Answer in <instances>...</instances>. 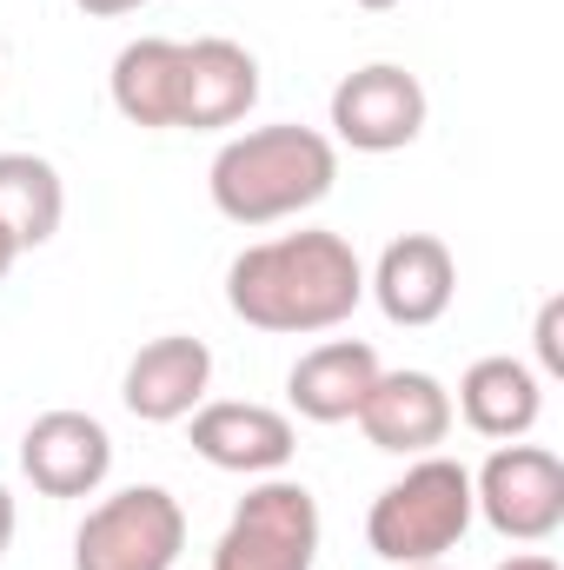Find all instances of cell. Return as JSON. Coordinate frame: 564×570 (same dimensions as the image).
Wrapping results in <instances>:
<instances>
[{
    "label": "cell",
    "mask_w": 564,
    "mask_h": 570,
    "mask_svg": "<svg viewBox=\"0 0 564 570\" xmlns=\"http://www.w3.org/2000/svg\"><path fill=\"white\" fill-rule=\"evenodd\" d=\"M366 266L339 233H285L226 266V305L253 332H332L359 312Z\"/></svg>",
    "instance_id": "6da1fadb"
},
{
    "label": "cell",
    "mask_w": 564,
    "mask_h": 570,
    "mask_svg": "<svg viewBox=\"0 0 564 570\" xmlns=\"http://www.w3.org/2000/svg\"><path fill=\"white\" fill-rule=\"evenodd\" d=\"M339 179V146L319 127H253L213 153L206 193L233 226H273L319 206Z\"/></svg>",
    "instance_id": "7a4b0ae2"
},
{
    "label": "cell",
    "mask_w": 564,
    "mask_h": 570,
    "mask_svg": "<svg viewBox=\"0 0 564 570\" xmlns=\"http://www.w3.org/2000/svg\"><path fill=\"white\" fill-rule=\"evenodd\" d=\"M471 471L458 458H419L366 511V544L386 564H438L471 531Z\"/></svg>",
    "instance_id": "3957f363"
},
{
    "label": "cell",
    "mask_w": 564,
    "mask_h": 570,
    "mask_svg": "<svg viewBox=\"0 0 564 570\" xmlns=\"http://www.w3.org/2000/svg\"><path fill=\"white\" fill-rule=\"evenodd\" d=\"M179 551H186V511L159 484L114 491L74 531V570H173Z\"/></svg>",
    "instance_id": "277c9868"
},
{
    "label": "cell",
    "mask_w": 564,
    "mask_h": 570,
    "mask_svg": "<svg viewBox=\"0 0 564 570\" xmlns=\"http://www.w3.org/2000/svg\"><path fill=\"white\" fill-rule=\"evenodd\" d=\"M312 558H319V504L299 478L253 484L213 544V570H312Z\"/></svg>",
    "instance_id": "5b68a950"
},
{
    "label": "cell",
    "mask_w": 564,
    "mask_h": 570,
    "mask_svg": "<svg viewBox=\"0 0 564 570\" xmlns=\"http://www.w3.org/2000/svg\"><path fill=\"white\" fill-rule=\"evenodd\" d=\"M471 511L512 538V544H545L564 524V464L545 444H498L478 478H471Z\"/></svg>",
    "instance_id": "8992f818"
},
{
    "label": "cell",
    "mask_w": 564,
    "mask_h": 570,
    "mask_svg": "<svg viewBox=\"0 0 564 570\" xmlns=\"http://www.w3.org/2000/svg\"><path fill=\"white\" fill-rule=\"evenodd\" d=\"M425 134V87L399 60H372L332 87V140L352 153H399Z\"/></svg>",
    "instance_id": "52a82bcc"
},
{
    "label": "cell",
    "mask_w": 564,
    "mask_h": 570,
    "mask_svg": "<svg viewBox=\"0 0 564 570\" xmlns=\"http://www.w3.org/2000/svg\"><path fill=\"white\" fill-rule=\"evenodd\" d=\"M20 471L40 498H94L114 471V438L87 412H40L20 438Z\"/></svg>",
    "instance_id": "ba28073f"
},
{
    "label": "cell",
    "mask_w": 564,
    "mask_h": 570,
    "mask_svg": "<svg viewBox=\"0 0 564 570\" xmlns=\"http://www.w3.org/2000/svg\"><path fill=\"white\" fill-rule=\"evenodd\" d=\"M206 385H213V352L206 338H186V332H166L134 352L127 379H120V399L140 425H179L206 405Z\"/></svg>",
    "instance_id": "9c48e42d"
},
{
    "label": "cell",
    "mask_w": 564,
    "mask_h": 570,
    "mask_svg": "<svg viewBox=\"0 0 564 570\" xmlns=\"http://www.w3.org/2000/svg\"><path fill=\"white\" fill-rule=\"evenodd\" d=\"M366 292L379 298V312H386L392 325H412V332H419V325H438V318L451 312L458 259H451V246H445L438 233H406V239H392V246L379 253Z\"/></svg>",
    "instance_id": "30bf717a"
},
{
    "label": "cell",
    "mask_w": 564,
    "mask_h": 570,
    "mask_svg": "<svg viewBox=\"0 0 564 570\" xmlns=\"http://www.w3.org/2000/svg\"><path fill=\"white\" fill-rule=\"evenodd\" d=\"M193 451L213 464V471H240V478H273L292 464L299 438L292 419L273 405H253V399H220V405H200L193 412Z\"/></svg>",
    "instance_id": "8fae6325"
},
{
    "label": "cell",
    "mask_w": 564,
    "mask_h": 570,
    "mask_svg": "<svg viewBox=\"0 0 564 570\" xmlns=\"http://www.w3.org/2000/svg\"><path fill=\"white\" fill-rule=\"evenodd\" d=\"M260 100V60L240 47V40H186V60H179V127L193 134H220V127H240Z\"/></svg>",
    "instance_id": "7c38bea8"
},
{
    "label": "cell",
    "mask_w": 564,
    "mask_h": 570,
    "mask_svg": "<svg viewBox=\"0 0 564 570\" xmlns=\"http://www.w3.org/2000/svg\"><path fill=\"white\" fill-rule=\"evenodd\" d=\"M451 419H458L451 392L431 372H379L366 405H359V431L399 458H431V444H445Z\"/></svg>",
    "instance_id": "4fadbf2b"
},
{
    "label": "cell",
    "mask_w": 564,
    "mask_h": 570,
    "mask_svg": "<svg viewBox=\"0 0 564 570\" xmlns=\"http://www.w3.org/2000/svg\"><path fill=\"white\" fill-rule=\"evenodd\" d=\"M379 372L386 365H379V352L366 338H325V345H312L285 372V399L312 425H346V419H359V405H366V392H372Z\"/></svg>",
    "instance_id": "5bb4252c"
},
{
    "label": "cell",
    "mask_w": 564,
    "mask_h": 570,
    "mask_svg": "<svg viewBox=\"0 0 564 570\" xmlns=\"http://www.w3.org/2000/svg\"><path fill=\"white\" fill-rule=\"evenodd\" d=\"M451 412H465V425L478 431V438L512 444V438H525V431L538 425V412H545V379H538L525 358H478V365L458 379V405H451Z\"/></svg>",
    "instance_id": "9a60e30c"
},
{
    "label": "cell",
    "mask_w": 564,
    "mask_h": 570,
    "mask_svg": "<svg viewBox=\"0 0 564 570\" xmlns=\"http://www.w3.org/2000/svg\"><path fill=\"white\" fill-rule=\"evenodd\" d=\"M179 60H186V40H127L120 47L114 80H107L120 120H134L146 134L179 127Z\"/></svg>",
    "instance_id": "2e32d148"
},
{
    "label": "cell",
    "mask_w": 564,
    "mask_h": 570,
    "mask_svg": "<svg viewBox=\"0 0 564 570\" xmlns=\"http://www.w3.org/2000/svg\"><path fill=\"white\" fill-rule=\"evenodd\" d=\"M67 219V186L40 153H0V226L20 253L47 246Z\"/></svg>",
    "instance_id": "e0dca14e"
},
{
    "label": "cell",
    "mask_w": 564,
    "mask_h": 570,
    "mask_svg": "<svg viewBox=\"0 0 564 570\" xmlns=\"http://www.w3.org/2000/svg\"><path fill=\"white\" fill-rule=\"evenodd\" d=\"M558 325H564V298H545V312H538V358H545V372H564Z\"/></svg>",
    "instance_id": "ac0fdd59"
},
{
    "label": "cell",
    "mask_w": 564,
    "mask_h": 570,
    "mask_svg": "<svg viewBox=\"0 0 564 570\" xmlns=\"http://www.w3.org/2000/svg\"><path fill=\"white\" fill-rule=\"evenodd\" d=\"M80 13H94V20H114V13H134L140 0H74Z\"/></svg>",
    "instance_id": "d6986e66"
},
{
    "label": "cell",
    "mask_w": 564,
    "mask_h": 570,
    "mask_svg": "<svg viewBox=\"0 0 564 570\" xmlns=\"http://www.w3.org/2000/svg\"><path fill=\"white\" fill-rule=\"evenodd\" d=\"M498 570H558V564H552L545 551H525V558H505V564H498Z\"/></svg>",
    "instance_id": "ffe728a7"
},
{
    "label": "cell",
    "mask_w": 564,
    "mask_h": 570,
    "mask_svg": "<svg viewBox=\"0 0 564 570\" xmlns=\"http://www.w3.org/2000/svg\"><path fill=\"white\" fill-rule=\"evenodd\" d=\"M7 544H13V498L0 491V558H7Z\"/></svg>",
    "instance_id": "44dd1931"
},
{
    "label": "cell",
    "mask_w": 564,
    "mask_h": 570,
    "mask_svg": "<svg viewBox=\"0 0 564 570\" xmlns=\"http://www.w3.org/2000/svg\"><path fill=\"white\" fill-rule=\"evenodd\" d=\"M13 259H20V246H13V239H7V226H0V279L13 273Z\"/></svg>",
    "instance_id": "7402d4cb"
},
{
    "label": "cell",
    "mask_w": 564,
    "mask_h": 570,
    "mask_svg": "<svg viewBox=\"0 0 564 570\" xmlns=\"http://www.w3.org/2000/svg\"><path fill=\"white\" fill-rule=\"evenodd\" d=\"M352 7H366V13H386V7H399V0H352Z\"/></svg>",
    "instance_id": "603a6c76"
},
{
    "label": "cell",
    "mask_w": 564,
    "mask_h": 570,
    "mask_svg": "<svg viewBox=\"0 0 564 570\" xmlns=\"http://www.w3.org/2000/svg\"><path fill=\"white\" fill-rule=\"evenodd\" d=\"M392 570H445V564H392Z\"/></svg>",
    "instance_id": "cb8c5ba5"
}]
</instances>
